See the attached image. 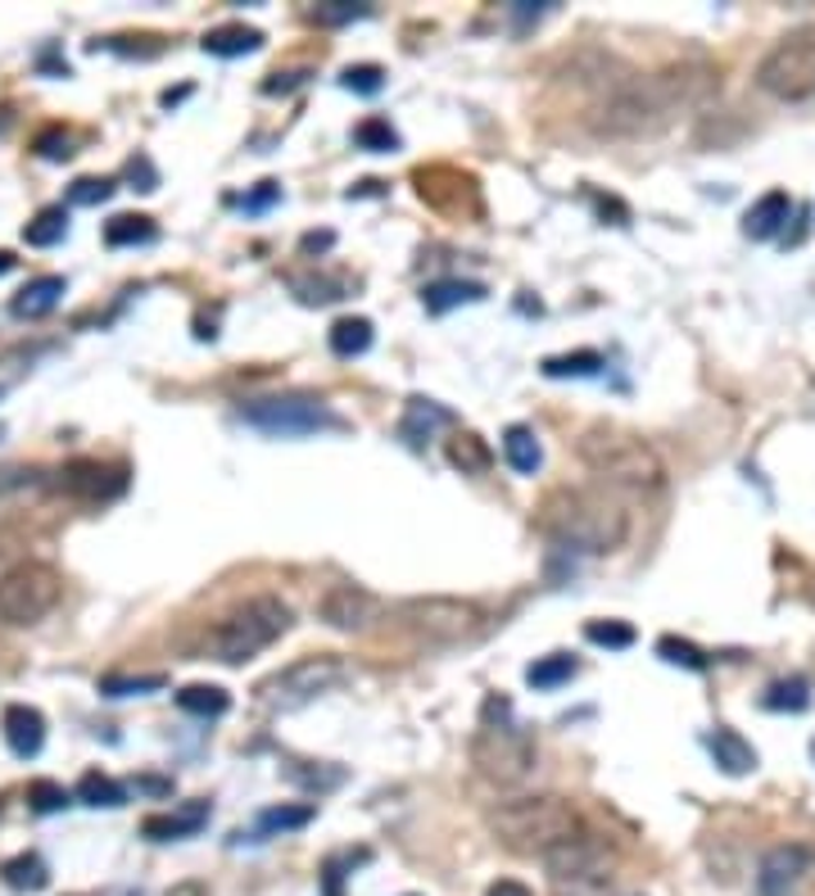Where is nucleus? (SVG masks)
Masks as SVG:
<instances>
[{
	"label": "nucleus",
	"instance_id": "f257e3e1",
	"mask_svg": "<svg viewBox=\"0 0 815 896\" xmlns=\"http://www.w3.org/2000/svg\"><path fill=\"white\" fill-rule=\"evenodd\" d=\"M535 525L557 548H575V553H612L630 534V517L616 498L594 489H571V485H557L540 498Z\"/></svg>",
	"mask_w": 815,
	"mask_h": 896
},
{
	"label": "nucleus",
	"instance_id": "f03ea898",
	"mask_svg": "<svg viewBox=\"0 0 815 896\" xmlns=\"http://www.w3.org/2000/svg\"><path fill=\"white\" fill-rule=\"evenodd\" d=\"M575 454L581 462L612 489H630V493H657L666 485V462L661 454L635 430L620 426H585L581 439H575Z\"/></svg>",
	"mask_w": 815,
	"mask_h": 896
},
{
	"label": "nucleus",
	"instance_id": "7ed1b4c3",
	"mask_svg": "<svg viewBox=\"0 0 815 896\" xmlns=\"http://www.w3.org/2000/svg\"><path fill=\"white\" fill-rule=\"evenodd\" d=\"M490 833L508 846L516 856H548L557 842L575 837L585 829L581 811H575L566 796H553V792H540V796H512V802H499L490 815H485Z\"/></svg>",
	"mask_w": 815,
	"mask_h": 896
},
{
	"label": "nucleus",
	"instance_id": "20e7f679",
	"mask_svg": "<svg viewBox=\"0 0 815 896\" xmlns=\"http://www.w3.org/2000/svg\"><path fill=\"white\" fill-rule=\"evenodd\" d=\"M508 716H512L508 697H490L481 729L471 733V765L481 770V779H490L499 788H521L540 765V747H535L531 729L512 725Z\"/></svg>",
	"mask_w": 815,
	"mask_h": 896
},
{
	"label": "nucleus",
	"instance_id": "39448f33",
	"mask_svg": "<svg viewBox=\"0 0 815 896\" xmlns=\"http://www.w3.org/2000/svg\"><path fill=\"white\" fill-rule=\"evenodd\" d=\"M285 629H291V607L281 603V597L263 593V597H250L236 612H227L209 638H205V657L222 661V666H241L250 657H259L263 647H272Z\"/></svg>",
	"mask_w": 815,
	"mask_h": 896
},
{
	"label": "nucleus",
	"instance_id": "423d86ee",
	"mask_svg": "<svg viewBox=\"0 0 815 896\" xmlns=\"http://www.w3.org/2000/svg\"><path fill=\"white\" fill-rule=\"evenodd\" d=\"M399 625L421 638V643H436V647H458V643H471L490 625L485 607L467 603V597H445V593H430V597H408L399 603Z\"/></svg>",
	"mask_w": 815,
	"mask_h": 896
},
{
	"label": "nucleus",
	"instance_id": "0eeeda50",
	"mask_svg": "<svg viewBox=\"0 0 815 896\" xmlns=\"http://www.w3.org/2000/svg\"><path fill=\"white\" fill-rule=\"evenodd\" d=\"M349 679V666L345 657H335V653H313V657H300L291 666H281L276 675H268L259 684V702L268 711H300L309 702H317V697L335 692Z\"/></svg>",
	"mask_w": 815,
	"mask_h": 896
},
{
	"label": "nucleus",
	"instance_id": "6e6552de",
	"mask_svg": "<svg viewBox=\"0 0 815 896\" xmlns=\"http://www.w3.org/2000/svg\"><path fill=\"white\" fill-rule=\"evenodd\" d=\"M241 421L272 439H309L317 430H345L341 413H331L326 398L313 394H268L241 404Z\"/></svg>",
	"mask_w": 815,
	"mask_h": 896
},
{
	"label": "nucleus",
	"instance_id": "1a4fd4ad",
	"mask_svg": "<svg viewBox=\"0 0 815 896\" xmlns=\"http://www.w3.org/2000/svg\"><path fill=\"white\" fill-rule=\"evenodd\" d=\"M756 86L775 100H811L815 95V28H797L780 37L756 64Z\"/></svg>",
	"mask_w": 815,
	"mask_h": 896
},
{
	"label": "nucleus",
	"instance_id": "9d476101",
	"mask_svg": "<svg viewBox=\"0 0 815 896\" xmlns=\"http://www.w3.org/2000/svg\"><path fill=\"white\" fill-rule=\"evenodd\" d=\"M64 580L51 562H19L0 575V621L6 625H36L60 603Z\"/></svg>",
	"mask_w": 815,
	"mask_h": 896
},
{
	"label": "nucleus",
	"instance_id": "9b49d317",
	"mask_svg": "<svg viewBox=\"0 0 815 896\" xmlns=\"http://www.w3.org/2000/svg\"><path fill=\"white\" fill-rule=\"evenodd\" d=\"M544 869L557 883H598V878H607L616 869V842L603 837V833L581 829L575 837L553 846V852L544 856Z\"/></svg>",
	"mask_w": 815,
	"mask_h": 896
},
{
	"label": "nucleus",
	"instance_id": "f8f14e48",
	"mask_svg": "<svg viewBox=\"0 0 815 896\" xmlns=\"http://www.w3.org/2000/svg\"><path fill=\"white\" fill-rule=\"evenodd\" d=\"M55 485L69 498H77V503H109V498H118L127 489V471L114 462H101V458H73L60 467Z\"/></svg>",
	"mask_w": 815,
	"mask_h": 896
},
{
	"label": "nucleus",
	"instance_id": "ddd939ff",
	"mask_svg": "<svg viewBox=\"0 0 815 896\" xmlns=\"http://www.w3.org/2000/svg\"><path fill=\"white\" fill-rule=\"evenodd\" d=\"M380 612H386V603H380L376 593H367L363 584H331L322 597H317V616L341 629V634H358L367 629L372 621H380Z\"/></svg>",
	"mask_w": 815,
	"mask_h": 896
},
{
	"label": "nucleus",
	"instance_id": "4468645a",
	"mask_svg": "<svg viewBox=\"0 0 815 896\" xmlns=\"http://www.w3.org/2000/svg\"><path fill=\"white\" fill-rule=\"evenodd\" d=\"M806 869H811V852L797 846V842H784V846H775V852H765V861L756 869V892L761 896H788L802 883Z\"/></svg>",
	"mask_w": 815,
	"mask_h": 896
},
{
	"label": "nucleus",
	"instance_id": "2eb2a0df",
	"mask_svg": "<svg viewBox=\"0 0 815 896\" xmlns=\"http://www.w3.org/2000/svg\"><path fill=\"white\" fill-rule=\"evenodd\" d=\"M0 733H6L10 752H14L19 761L41 757V747H45V720H41L36 707H23V702L6 707V716H0Z\"/></svg>",
	"mask_w": 815,
	"mask_h": 896
},
{
	"label": "nucleus",
	"instance_id": "dca6fc26",
	"mask_svg": "<svg viewBox=\"0 0 815 896\" xmlns=\"http://www.w3.org/2000/svg\"><path fill=\"white\" fill-rule=\"evenodd\" d=\"M788 213H793V199H788L784 190L761 195L756 205L743 213V236H748V240H775V236L784 231Z\"/></svg>",
	"mask_w": 815,
	"mask_h": 896
},
{
	"label": "nucleus",
	"instance_id": "f3484780",
	"mask_svg": "<svg viewBox=\"0 0 815 896\" xmlns=\"http://www.w3.org/2000/svg\"><path fill=\"white\" fill-rule=\"evenodd\" d=\"M209 824V802H190L186 811H168V815H146L140 833L150 842H177V837H196Z\"/></svg>",
	"mask_w": 815,
	"mask_h": 896
},
{
	"label": "nucleus",
	"instance_id": "a211bd4d",
	"mask_svg": "<svg viewBox=\"0 0 815 896\" xmlns=\"http://www.w3.org/2000/svg\"><path fill=\"white\" fill-rule=\"evenodd\" d=\"M64 290H69L64 277H36V281H28V285L10 299V313H14L19 322H36V317H45V313H55V304H60Z\"/></svg>",
	"mask_w": 815,
	"mask_h": 896
},
{
	"label": "nucleus",
	"instance_id": "6ab92c4d",
	"mask_svg": "<svg viewBox=\"0 0 815 896\" xmlns=\"http://www.w3.org/2000/svg\"><path fill=\"white\" fill-rule=\"evenodd\" d=\"M707 747H711L715 765H721L725 774H734V779H743V774H752V770H756V747H752L743 733L725 729V725L707 738Z\"/></svg>",
	"mask_w": 815,
	"mask_h": 896
},
{
	"label": "nucleus",
	"instance_id": "aec40b11",
	"mask_svg": "<svg viewBox=\"0 0 815 896\" xmlns=\"http://www.w3.org/2000/svg\"><path fill=\"white\" fill-rule=\"evenodd\" d=\"M440 426H453V413H449V408H440L436 398H408L404 421H399V435H404L412 448H421Z\"/></svg>",
	"mask_w": 815,
	"mask_h": 896
},
{
	"label": "nucleus",
	"instance_id": "412c9836",
	"mask_svg": "<svg viewBox=\"0 0 815 896\" xmlns=\"http://www.w3.org/2000/svg\"><path fill=\"white\" fill-rule=\"evenodd\" d=\"M503 462L516 471V476H535L544 467V444L531 426H508L503 430Z\"/></svg>",
	"mask_w": 815,
	"mask_h": 896
},
{
	"label": "nucleus",
	"instance_id": "4be33fe9",
	"mask_svg": "<svg viewBox=\"0 0 815 896\" xmlns=\"http://www.w3.org/2000/svg\"><path fill=\"white\" fill-rule=\"evenodd\" d=\"M263 45V32L250 28V23H222L213 32H205V50L218 60H236V55H254Z\"/></svg>",
	"mask_w": 815,
	"mask_h": 896
},
{
	"label": "nucleus",
	"instance_id": "5701e85b",
	"mask_svg": "<svg viewBox=\"0 0 815 896\" xmlns=\"http://www.w3.org/2000/svg\"><path fill=\"white\" fill-rule=\"evenodd\" d=\"M485 299V285L481 281H436L421 290V304L426 313H449L458 304H481Z\"/></svg>",
	"mask_w": 815,
	"mask_h": 896
},
{
	"label": "nucleus",
	"instance_id": "b1692460",
	"mask_svg": "<svg viewBox=\"0 0 815 896\" xmlns=\"http://www.w3.org/2000/svg\"><path fill=\"white\" fill-rule=\"evenodd\" d=\"M331 354L335 358H363L367 348H372V340H376V331H372V322L367 317H341L331 326Z\"/></svg>",
	"mask_w": 815,
	"mask_h": 896
},
{
	"label": "nucleus",
	"instance_id": "393cba45",
	"mask_svg": "<svg viewBox=\"0 0 815 896\" xmlns=\"http://www.w3.org/2000/svg\"><path fill=\"white\" fill-rule=\"evenodd\" d=\"M159 240V227L155 218L146 213H118L105 222V244L109 249H127V244H155Z\"/></svg>",
	"mask_w": 815,
	"mask_h": 896
},
{
	"label": "nucleus",
	"instance_id": "a878e982",
	"mask_svg": "<svg viewBox=\"0 0 815 896\" xmlns=\"http://www.w3.org/2000/svg\"><path fill=\"white\" fill-rule=\"evenodd\" d=\"M761 707H765V711H793V716H802V711L811 707V679H806V675L775 679L771 688L761 692Z\"/></svg>",
	"mask_w": 815,
	"mask_h": 896
},
{
	"label": "nucleus",
	"instance_id": "bb28decb",
	"mask_svg": "<svg viewBox=\"0 0 815 896\" xmlns=\"http://www.w3.org/2000/svg\"><path fill=\"white\" fill-rule=\"evenodd\" d=\"M449 462H453L462 476H485L490 462H494V454H490V444H485L481 435L462 430V435L449 439Z\"/></svg>",
	"mask_w": 815,
	"mask_h": 896
},
{
	"label": "nucleus",
	"instance_id": "cd10ccee",
	"mask_svg": "<svg viewBox=\"0 0 815 896\" xmlns=\"http://www.w3.org/2000/svg\"><path fill=\"white\" fill-rule=\"evenodd\" d=\"M177 707H181L186 716L213 720V716H222V711L231 707V697H227V688H218V684H186V688L177 692Z\"/></svg>",
	"mask_w": 815,
	"mask_h": 896
},
{
	"label": "nucleus",
	"instance_id": "c85d7f7f",
	"mask_svg": "<svg viewBox=\"0 0 815 896\" xmlns=\"http://www.w3.org/2000/svg\"><path fill=\"white\" fill-rule=\"evenodd\" d=\"M540 367H544V376H548V381H566V376L585 381V376H598V372L607 367V358H603V354H594V348H575V354L544 358Z\"/></svg>",
	"mask_w": 815,
	"mask_h": 896
},
{
	"label": "nucleus",
	"instance_id": "c756f323",
	"mask_svg": "<svg viewBox=\"0 0 815 896\" xmlns=\"http://www.w3.org/2000/svg\"><path fill=\"white\" fill-rule=\"evenodd\" d=\"M291 290L304 304H335V299L349 294V285L341 277H326V272H291Z\"/></svg>",
	"mask_w": 815,
	"mask_h": 896
},
{
	"label": "nucleus",
	"instance_id": "7c9ffc66",
	"mask_svg": "<svg viewBox=\"0 0 815 896\" xmlns=\"http://www.w3.org/2000/svg\"><path fill=\"white\" fill-rule=\"evenodd\" d=\"M77 802L114 811V806H127V788H123V783H114V779H109V774H101V770H86V774L77 779Z\"/></svg>",
	"mask_w": 815,
	"mask_h": 896
},
{
	"label": "nucleus",
	"instance_id": "2f4dec72",
	"mask_svg": "<svg viewBox=\"0 0 815 896\" xmlns=\"http://www.w3.org/2000/svg\"><path fill=\"white\" fill-rule=\"evenodd\" d=\"M64 236H69V209H64V205L41 209V213L23 227V240H28L32 249H51V244H60Z\"/></svg>",
	"mask_w": 815,
	"mask_h": 896
},
{
	"label": "nucleus",
	"instance_id": "473e14b6",
	"mask_svg": "<svg viewBox=\"0 0 815 896\" xmlns=\"http://www.w3.org/2000/svg\"><path fill=\"white\" fill-rule=\"evenodd\" d=\"M575 670H581V661L566 657V653H553V657H540L535 666H525V684L531 688H557V684L575 679Z\"/></svg>",
	"mask_w": 815,
	"mask_h": 896
},
{
	"label": "nucleus",
	"instance_id": "72a5a7b5",
	"mask_svg": "<svg viewBox=\"0 0 815 896\" xmlns=\"http://www.w3.org/2000/svg\"><path fill=\"white\" fill-rule=\"evenodd\" d=\"M0 878H6L10 887H19V892H41L45 883H51V874H45V865H41V856H14V861H6L0 865Z\"/></svg>",
	"mask_w": 815,
	"mask_h": 896
},
{
	"label": "nucleus",
	"instance_id": "f704fd0d",
	"mask_svg": "<svg viewBox=\"0 0 815 896\" xmlns=\"http://www.w3.org/2000/svg\"><path fill=\"white\" fill-rule=\"evenodd\" d=\"M354 140H358V149H367V155H390V149H399V132L386 118H363L354 127Z\"/></svg>",
	"mask_w": 815,
	"mask_h": 896
},
{
	"label": "nucleus",
	"instance_id": "c9c22d12",
	"mask_svg": "<svg viewBox=\"0 0 815 896\" xmlns=\"http://www.w3.org/2000/svg\"><path fill=\"white\" fill-rule=\"evenodd\" d=\"M159 688H168V675H105L101 679L105 697H146Z\"/></svg>",
	"mask_w": 815,
	"mask_h": 896
},
{
	"label": "nucleus",
	"instance_id": "e433bc0d",
	"mask_svg": "<svg viewBox=\"0 0 815 896\" xmlns=\"http://www.w3.org/2000/svg\"><path fill=\"white\" fill-rule=\"evenodd\" d=\"M657 657L670 661V666H685V670H707V653H702V647H693L689 638H676V634L657 638Z\"/></svg>",
	"mask_w": 815,
	"mask_h": 896
},
{
	"label": "nucleus",
	"instance_id": "4c0bfd02",
	"mask_svg": "<svg viewBox=\"0 0 815 896\" xmlns=\"http://www.w3.org/2000/svg\"><path fill=\"white\" fill-rule=\"evenodd\" d=\"M69 802H73L69 788L55 783V779H36V783H28V806H32L36 815H55V811H64Z\"/></svg>",
	"mask_w": 815,
	"mask_h": 896
},
{
	"label": "nucleus",
	"instance_id": "58836bf2",
	"mask_svg": "<svg viewBox=\"0 0 815 896\" xmlns=\"http://www.w3.org/2000/svg\"><path fill=\"white\" fill-rule=\"evenodd\" d=\"M309 820H313V806H272V811H263V815H259V837L304 829Z\"/></svg>",
	"mask_w": 815,
	"mask_h": 896
},
{
	"label": "nucleus",
	"instance_id": "ea45409f",
	"mask_svg": "<svg viewBox=\"0 0 815 896\" xmlns=\"http://www.w3.org/2000/svg\"><path fill=\"white\" fill-rule=\"evenodd\" d=\"M585 638L598 643V647H612V653H620V647L635 643V625H626V621H589Z\"/></svg>",
	"mask_w": 815,
	"mask_h": 896
},
{
	"label": "nucleus",
	"instance_id": "a19ab883",
	"mask_svg": "<svg viewBox=\"0 0 815 896\" xmlns=\"http://www.w3.org/2000/svg\"><path fill=\"white\" fill-rule=\"evenodd\" d=\"M341 86L358 91V95H376L380 86H386V69H380V64H349L341 73Z\"/></svg>",
	"mask_w": 815,
	"mask_h": 896
},
{
	"label": "nucleus",
	"instance_id": "79ce46f5",
	"mask_svg": "<svg viewBox=\"0 0 815 896\" xmlns=\"http://www.w3.org/2000/svg\"><path fill=\"white\" fill-rule=\"evenodd\" d=\"M109 195H114V181H109V177H77L73 190H69V205L91 209V205H105Z\"/></svg>",
	"mask_w": 815,
	"mask_h": 896
},
{
	"label": "nucleus",
	"instance_id": "37998d69",
	"mask_svg": "<svg viewBox=\"0 0 815 896\" xmlns=\"http://www.w3.org/2000/svg\"><path fill=\"white\" fill-rule=\"evenodd\" d=\"M372 6H349V0H326V6L313 10V19L322 28H341V23H354V19H367Z\"/></svg>",
	"mask_w": 815,
	"mask_h": 896
},
{
	"label": "nucleus",
	"instance_id": "c03bdc74",
	"mask_svg": "<svg viewBox=\"0 0 815 896\" xmlns=\"http://www.w3.org/2000/svg\"><path fill=\"white\" fill-rule=\"evenodd\" d=\"M36 155H41L45 164H64V159H73V136L60 132V127L41 132V136H36Z\"/></svg>",
	"mask_w": 815,
	"mask_h": 896
},
{
	"label": "nucleus",
	"instance_id": "a18cd8bd",
	"mask_svg": "<svg viewBox=\"0 0 815 896\" xmlns=\"http://www.w3.org/2000/svg\"><path fill=\"white\" fill-rule=\"evenodd\" d=\"M127 181H132V190H159V173H155V164L146 155L127 159Z\"/></svg>",
	"mask_w": 815,
	"mask_h": 896
},
{
	"label": "nucleus",
	"instance_id": "49530a36",
	"mask_svg": "<svg viewBox=\"0 0 815 896\" xmlns=\"http://www.w3.org/2000/svg\"><path fill=\"white\" fill-rule=\"evenodd\" d=\"M285 774H291L295 783H304V788H335L341 783V770H300V765H285Z\"/></svg>",
	"mask_w": 815,
	"mask_h": 896
},
{
	"label": "nucleus",
	"instance_id": "de8ad7c7",
	"mask_svg": "<svg viewBox=\"0 0 815 896\" xmlns=\"http://www.w3.org/2000/svg\"><path fill=\"white\" fill-rule=\"evenodd\" d=\"M276 199H281V186H276V181H259V190L241 199V209H245V213H263L268 205H276Z\"/></svg>",
	"mask_w": 815,
	"mask_h": 896
},
{
	"label": "nucleus",
	"instance_id": "09e8293b",
	"mask_svg": "<svg viewBox=\"0 0 815 896\" xmlns=\"http://www.w3.org/2000/svg\"><path fill=\"white\" fill-rule=\"evenodd\" d=\"M132 792H146V796H168V792H173V779H159V774H136V779H132Z\"/></svg>",
	"mask_w": 815,
	"mask_h": 896
},
{
	"label": "nucleus",
	"instance_id": "8fccbe9b",
	"mask_svg": "<svg viewBox=\"0 0 815 896\" xmlns=\"http://www.w3.org/2000/svg\"><path fill=\"white\" fill-rule=\"evenodd\" d=\"M300 82H304V69H295V73H272V77L263 82V91H268V95H281V91L300 86Z\"/></svg>",
	"mask_w": 815,
	"mask_h": 896
},
{
	"label": "nucleus",
	"instance_id": "3c124183",
	"mask_svg": "<svg viewBox=\"0 0 815 896\" xmlns=\"http://www.w3.org/2000/svg\"><path fill=\"white\" fill-rule=\"evenodd\" d=\"M485 896H535L525 883H516V878H499V883H490V892Z\"/></svg>",
	"mask_w": 815,
	"mask_h": 896
},
{
	"label": "nucleus",
	"instance_id": "603ef678",
	"mask_svg": "<svg viewBox=\"0 0 815 896\" xmlns=\"http://www.w3.org/2000/svg\"><path fill=\"white\" fill-rule=\"evenodd\" d=\"M331 240H335L331 231H309V236H304V254H317V249H331Z\"/></svg>",
	"mask_w": 815,
	"mask_h": 896
},
{
	"label": "nucleus",
	"instance_id": "864d4df0",
	"mask_svg": "<svg viewBox=\"0 0 815 896\" xmlns=\"http://www.w3.org/2000/svg\"><path fill=\"white\" fill-rule=\"evenodd\" d=\"M6 272H14V254H6V249H0V277H6Z\"/></svg>",
	"mask_w": 815,
	"mask_h": 896
},
{
	"label": "nucleus",
	"instance_id": "5fc2aeb1",
	"mask_svg": "<svg viewBox=\"0 0 815 896\" xmlns=\"http://www.w3.org/2000/svg\"><path fill=\"white\" fill-rule=\"evenodd\" d=\"M811 757H815V742H811Z\"/></svg>",
	"mask_w": 815,
	"mask_h": 896
},
{
	"label": "nucleus",
	"instance_id": "6e6d98bb",
	"mask_svg": "<svg viewBox=\"0 0 815 896\" xmlns=\"http://www.w3.org/2000/svg\"><path fill=\"white\" fill-rule=\"evenodd\" d=\"M0 394H6V385H0Z\"/></svg>",
	"mask_w": 815,
	"mask_h": 896
},
{
	"label": "nucleus",
	"instance_id": "4d7b16f0",
	"mask_svg": "<svg viewBox=\"0 0 815 896\" xmlns=\"http://www.w3.org/2000/svg\"><path fill=\"white\" fill-rule=\"evenodd\" d=\"M0 435H6V430H0Z\"/></svg>",
	"mask_w": 815,
	"mask_h": 896
}]
</instances>
